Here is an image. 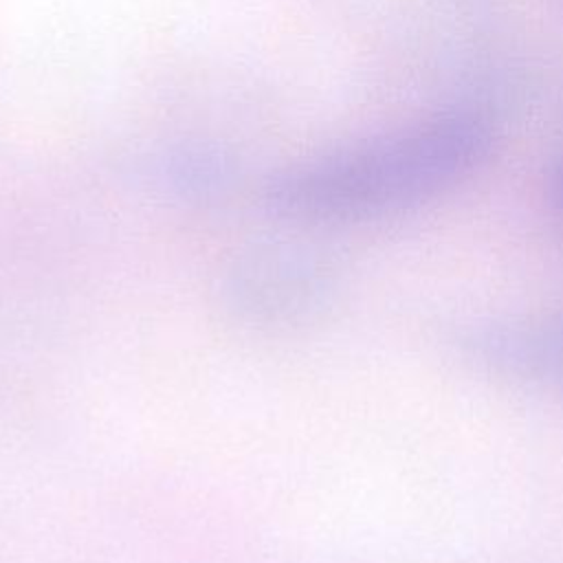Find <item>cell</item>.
Wrapping results in <instances>:
<instances>
[{
  "mask_svg": "<svg viewBox=\"0 0 563 563\" xmlns=\"http://www.w3.org/2000/svg\"><path fill=\"white\" fill-rule=\"evenodd\" d=\"M488 128L473 114L442 117L295 174L282 185V202L321 218L411 207L466 176L488 152Z\"/></svg>",
  "mask_w": 563,
  "mask_h": 563,
  "instance_id": "1",
  "label": "cell"
},
{
  "mask_svg": "<svg viewBox=\"0 0 563 563\" xmlns=\"http://www.w3.org/2000/svg\"><path fill=\"white\" fill-rule=\"evenodd\" d=\"M559 202H561V209H563V172H561V178H559Z\"/></svg>",
  "mask_w": 563,
  "mask_h": 563,
  "instance_id": "3",
  "label": "cell"
},
{
  "mask_svg": "<svg viewBox=\"0 0 563 563\" xmlns=\"http://www.w3.org/2000/svg\"><path fill=\"white\" fill-rule=\"evenodd\" d=\"M457 345L488 372L563 394V312L477 321Z\"/></svg>",
  "mask_w": 563,
  "mask_h": 563,
  "instance_id": "2",
  "label": "cell"
}]
</instances>
